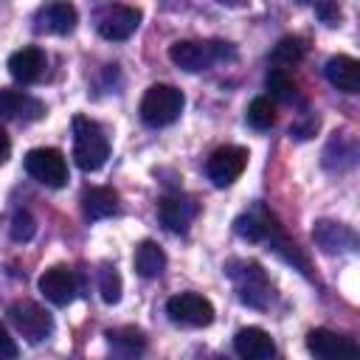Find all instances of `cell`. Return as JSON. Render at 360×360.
Wrapping results in <instances>:
<instances>
[{
    "label": "cell",
    "instance_id": "obj_1",
    "mask_svg": "<svg viewBox=\"0 0 360 360\" xmlns=\"http://www.w3.org/2000/svg\"><path fill=\"white\" fill-rule=\"evenodd\" d=\"M110 158V138L101 124L76 115L73 118V160L82 172H98Z\"/></svg>",
    "mask_w": 360,
    "mask_h": 360
},
{
    "label": "cell",
    "instance_id": "obj_2",
    "mask_svg": "<svg viewBox=\"0 0 360 360\" xmlns=\"http://www.w3.org/2000/svg\"><path fill=\"white\" fill-rule=\"evenodd\" d=\"M183 104L186 98L174 84H152L143 93L138 112H141V121L149 127H169L172 121L180 118Z\"/></svg>",
    "mask_w": 360,
    "mask_h": 360
},
{
    "label": "cell",
    "instance_id": "obj_3",
    "mask_svg": "<svg viewBox=\"0 0 360 360\" xmlns=\"http://www.w3.org/2000/svg\"><path fill=\"white\" fill-rule=\"evenodd\" d=\"M233 56V51L228 48V42H200V39H177L169 48V59L172 65H177L186 73H200L208 70L217 59Z\"/></svg>",
    "mask_w": 360,
    "mask_h": 360
},
{
    "label": "cell",
    "instance_id": "obj_4",
    "mask_svg": "<svg viewBox=\"0 0 360 360\" xmlns=\"http://www.w3.org/2000/svg\"><path fill=\"white\" fill-rule=\"evenodd\" d=\"M22 163H25V172H28L37 183H42V186H48V188H62V186L68 183V160H65V155H62L59 149H53V146L31 149Z\"/></svg>",
    "mask_w": 360,
    "mask_h": 360
},
{
    "label": "cell",
    "instance_id": "obj_5",
    "mask_svg": "<svg viewBox=\"0 0 360 360\" xmlns=\"http://www.w3.org/2000/svg\"><path fill=\"white\" fill-rule=\"evenodd\" d=\"M228 276L236 284L239 301L256 309H264L270 304V278L256 262H239V270H228Z\"/></svg>",
    "mask_w": 360,
    "mask_h": 360
},
{
    "label": "cell",
    "instance_id": "obj_6",
    "mask_svg": "<svg viewBox=\"0 0 360 360\" xmlns=\"http://www.w3.org/2000/svg\"><path fill=\"white\" fill-rule=\"evenodd\" d=\"M166 315L180 326H208L214 321V304L200 292H177L166 301Z\"/></svg>",
    "mask_w": 360,
    "mask_h": 360
},
{
    "label": "cell",
    "instance_id": "obj_7",
    "mask_svg": "<svg viewBox=\"0 0 360 360\" xmlns=\"http://www.w3.org/2000/svg\"><path fill=\"white\" fill-rule=\"evenodd\" d=\"M245 166H248V149L228 143V146H219L211 152V158L205 163V174L217 188H225L242 177Z\"/></svg>",
    "mask_w": 360,
    "mask_h": 360
},
{
    "label": "cell",
    "instance_id": "obj_8",
    "mask_svg": "<svg viewBox=\"0 0 360 360\" xmlns=\"http://www.w3.org/2000/svg\"><path fill=\"white\" fill-rule=\"evenodd\" d=\"M8 318H11V323L17 326V332H20L28 343L45 340V338L51 335V329H53L51 315H48L39 304H34V301H14V304L8 307Z\"/></svg>",
    "mask_w": 360,
    "mask_h": 360
},
{
    "label": "cell",
    "instance_id": "obj_9",
    "mask_svg": "<svg viewBox=\"0 0 360 360\" xmlns=\"http://www.w3.org/2000/svg\"><path fill=\"white\" fill-rule=\"evenodd\" d=\"M141 25V11L135 6H110L96 17V28L104 39L121 42L129 39Z\"/></svg>",
    "mask_w": 360,
    "mask_h": 360
},
{
    "label": "cell",
    "instance_id": "obj_10",
    "mask_svg": "<svg viewBox=\"0 0 360 360\" xmlns=\"http://www.w3.org/2000/svg\"><path fill=\"white\" fill-rule=\"evenodd\" d=\"M79 22V14L70 3L65 0H53V3H45L42 8H37L34 14V28L39 34H56V37H65L76 28Z\"/></svg>",
    "mask_w": 360,
    "mask_h": 360
},
{
    "label": "cell",
    "instance_id": "obj_11",
    "mask_svg": "<svg viewBox=\"0 0 360 360\" xmlns=\"http://www.w3.org/2000/svg\"><path fill=\"white\" fill-rule=\"evenodd\" d=\"M39 292L53 304V307H65L76 298V276L70 267L65 264H53L39 276Z\"/></svg>",
    "mask_w": 360,
    "mask_h": 360
},
{
    "label": "cell",
    "instance_id": "obj_12",
    "mask_svg": "<svg viewBox=\"0 0 360 360\" xmlns=\"http://www.w3.org/2000/svg\"><path fill=\"white\" fill-rule=\"evenodd\" d=\"M197 211H200V205L194 202V197H186V194H169V197H163V200L158 202V217H160V222H163L169 231H174V233L188 231V225L194 222Z\"/></svg>",
    "mask_w": 360,
    "mask_h": 360
},
{
    "label": "cell",
    "instance_id": "obj_13",
    "mask_svg": "<svg viewBox=\"0 0 360 360\" xmlns=\"http://www.w3.org/2000/svg\"><path fill=\"white\" fill-rule=\"evenodd\" d=\"M307 349L315 354V357H349V354H357L360 346L352 340V338H343L332 329H312L307 335Z\"/></svg>",
    "mask_w": 360,
    "mask_h": 360
},
{
    "label": "cell",
    "instance_id": "obj_14",
    "mask_svg": "<svg viewBox=\"0 0 360 360\" xmlns=\"http://www.w3.org/2000/svg\"><path fill=\"white\" fill-rule=\"evenodd\" d=\"M45 68H48V59H45V53H42L39 48H34V45L20 48V51H14V53L8 56V73H11L17 82H22V84L39 82L42 73H45Z\"/></svg>",
    "mask_w": 360,
    "mask_h": 360
},
{
    "label": "cell",
    "instance_id": "obj_15",
    "mask_svg": "<svg viewBox=\"0 0 360 360\" xmlns=\"http://www.w3.org/2000/svg\"><path fill=\"white\" fill-rule=\"evenodd\" d=\"M233 349L239 357H248V360H270L276 354V343L273 338L259 329V326H245L236 332L233 338Z\"/></svg>",
    "mask_w": 360,
    "mask_h": 360
},
{
    "label": "cell",
    "instance_id": "obj_16",
    "mask_svg": "<svg viewBox=\"0 0 360 360\" xmlns=\"http://www.w3.org/2000/svg\"><path fill=\"white\" fill-rule=\"evenodd\" d=\"M42 112H45V107L34 96H28L22 90H11V87H0V115L3 118L37 121V118H42Z\"/></svg>",
    "mask_w": 360,
    "mask_h": 360
},
{
    "label": "cell",
    "instance_id": "obj_17",
    "mask_svg": "<svg viewBox=\"0 0 360 360\" xmlns=\"http://www.w3.org/2000/svg\"><path fill=\"white\" fill-rule=\"evenodd\" d=\"M326 79L332 87H338L340 93H360V62L346 56V53H338L326 62Z\"/></svg>",
    "mask_w": 360,
    "mask_h": 360
},
{
    "label": "cell",
    "instance_id": "obj_18",
    "mask_svg": "<svg viewBox=\"0 0 360 360\" xmlns=\"http://www.w3.org/2000/svg\"><path fill=\"white\" fill-rule=\"evenodd\" d=\"M118 194L107 186H90L82 194V211L87 219H107L112 214H118Z\"/></svg>",
    "mask_w": 360,
    "mask_h": 360
},
{
    "label": "cell",
    "instance_id": "obj_19",
    "mask_svg": "<svg viewBox=\"0 0 360 360\" xmlns=\"http://www.w3.org/2000/svg\"><path fill=\"white\" fill-rule=\"evenodd\" d=\"M312 239L326 250V253H335V250H346L354 245V233L340 225V222H329V219H321L315 222L312 228Z\"/></svg>",
    "mask_w": 360,
    "mask_h": 360
},
{
    "label": "cell",
    "instance_id": "obj_20",
    "mask_svg": "<svg viewBox=\"0 0 360 360\" xmlns=\"http://www.w3.org/2000/svg\"><path fill=\"white\" fill-rule=\"evenodd\" d=\"M132 262H135L138 276H143V278H158V276L166 270V253H163V248H160L158 242H152V239H143V242L135 248Z\"/></svg>",
    "mask_w": 360,
    "mask_h": 360
},
{
    "label": "cell",
    "instance_id": "obj_21",
    "mask_svg": "<svg viewBox=\"0 0 360 360\" xmlns=\"http://www.w3.org/2000/svg\"><path fill=\"white\" fill-rule=\"evenodd\" d=\"M273 228H276L273 219H270L262 208H253V211H248V214H242V217L233 219V231H236L242 239H248V242H262V239H267Z\"/></svg>",
    "mask_w": 360,
    "mask_h": 360
},
{
    "label": "cell",
    "instance_id": "obj_22",
    "mask_svg": "<svg viewBox=\"0 0 360 360\" xmlns=\"http://www.w3.org/2000/svg\"><path fill=\"white\" fill-rule=\"evenodd\" d=\"M107 343H110L112 352H118V354H124V357H135V354H141V352L146 349V338H143V332L135 329V326L110 329V332H107Z\"/></svg>",
    "mask_w": 360,
    "mask_h": 360
},
{
    "label": "cell",
    "instance_id": "obj_23",
    "mask_svg": "<svg viewBox=\"0 0 360 360\" xmlns=\"http://www.w3.org/2000/svg\"><path fill=\"white\" fill-rule=\"evenodd\" d=\"M264 84H267V90H270V98H276V101L290 104V101H295V98H298V87H295V82H292L281 68L267 70Z\"/></svg>",
    "mask_w": 360,
    "mask_h": 360
},
{
    "label": "cell",
    "instance_id": "obj_24",
    "mask_svg": "<svg viewBox=\"0 0 360 360\" xmlns=\"http://www.w3.org/2000/svg\"><path fill=\"white\" fill-rule=\"evenodd\" d=\"M270 59H273V65L281 68V70L290 68V65H298V62L304 59V42H301L298 37H284V39L273 48Z\"/></svg>",
    "mask_w": 360,
    "mask_h": 360
},
{
    "label": "cell",
    "instance_id": "obj_25",
    "mask_svg": "<svg viewBox=\"0 0 360 360\" xmlns=\"http://www.w3.org/2000/svg\"><path fill=\"white\" fill-rule=\"evenodd\" d=\"M245 118H248V124L253 129H270L276 124V104H273V98H267V96L253 98Z\"/></svg>",
    "mask_w": 360,
    "mask_h": 360
},
{
    "label": "cell",
    "instance_id": "obj_26",
    "mask_svg": "<svg viewBox=\"0 0 360 360\" xmlns=\"http://www.w3.org/2000/svg\"><path fill=\"white\" fill-rule=\"evenodd\" d=\"M98 292H101L104 304H118L121 301V276H118L115 267L104 264L98 270Z\"/></svg>",
    "mask_w": 360,
    "mask_h": 360
},
{
    "label": "cell",
    "instance_id": "obj_27",
    "mask_svg": "<svg viewBox=\"0 0 360 360\" xmlns=\"http://www.w3.org/2000/svg\"><path fill=\"white\" fill-rule=\"evenodd\" d=\"M34 231H37V222L28 211H17L11 217V239L14 242H28L34 236Z\"/></svg>",
    "mask_w": 360,
    "mask_h": 360
},
{
    "label": "cell",
    "instance_id": "obj_28",
    "mask_svg": "<svg viewBox=\"0 0 360 360\" xmlns=\"http://www.w3.org/2000/svg\"><path fill=\"white\" fill-rule=\"evenodd\" d=\"M315 11H318V17L326 22V25H340V8L335 6V3H329V0H321L318 6H315Z\"/></svg>",
    "mask_w": 360,
    "mask_h": 360
},
{
    "label": "cell",
    "instance_id": "obj_29",
    "mask_svg": "<svg viewBox=\"0 0 360 360\" xmlns=\"http://www.w3.org/2000/svg\"><path fill=\"white\" fill-rule=\"evenodd\" d=\"M17 354H20V349H17L14 338H11L8 329L0 323V357H17Z\"/></svg>",
    "mask_w": 360,
    "mask_h": 360
},
{
    "label": "cell",
    "instance_id": "obj_30",
    "mask_svg": "<svg viewBox=\"0 0 360 360\" xmlns=\"http://www.w3.org/2000/svg\"><path fill=\"white\" fill-rule=\"evenodd\" d=\"M315 129H318V118H307L304 124L290 127V135H295V138H309Z\"/></svg>",
    "mask_w": 360,
    "mask_h": 360
},
{
    "label": "cell",
    "instance_id": "obj_31",
    "mask_svg": "<svg viewBox=\"0 0 360 360\" xmlns=\"http://www.w3.org/2000/svg\"><path fill=\"white\" fill-rule=\"evenodd\" d=\"M8 155H11V141H8L6 129L0 127V163H6V160H8Z\"/></svg>",
    "mask_w": 360,
    "mask_h": 360
},
{
    "label": "cell",
    "instance_id": "obj_32",
    "mask_svg": "<svg viewBox=\"0 0 360 360\" xmlns=\"http://www.w3.org/2000/svg\"><path fill=\"white\" fill-rule=\"evenodd\" d=\"M219 3H225V6H239L242 0H219Z\"/></svg>",
    "mask_w": 360,
    "mask_h": 360
}]
</instances>
